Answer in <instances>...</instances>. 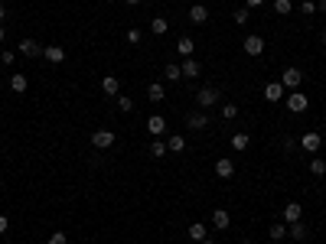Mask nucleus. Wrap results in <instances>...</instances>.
Wrapping results in <instances>:
<instances>
[{"instance_id":"1","label":"nucleus","mask_w":326,"mask_h":244,"mask_svg":"<svg viewBox=\"0 0 326 244\" xmlns=\"http://www.w3.org/2000/svg\"><path fill=\"white\" fill-rule=\"evenodd\" d=\"M284 104H287L290 114H303V111L310 108V98H307L303 91H287V94H284Z\"/></svg>"},{"instance_id":"2","label":"nucleus","mask_w":326,"mask_h":244,"mask_svg":"<svg viewBox=\"0 0 326 244\" xmlns=\"http://www.w3.org/2000/svg\"><path fill=\"white\" fill-rule=\"evenodd\" d=\"M219 98H222V94H219V88H199V91H196V104H199V111L215 108Z\"/></svg>"},{"instance_id":"3","label":"nucleus","mask_w":326,"mask_h":244,"mask_svg":"<svg viewBox=\"0 0 326 244\" xmlns=\"http://www.w3.org/2000/svg\"><path fill=\"white\" fill-rule=\"evenodd\" d=\"M92 147H95V150H111V147H114V130H108V127L95 130V134H92Z\"/></svg>"},{"instance_id":"4","label":"nucleus","mask_w":326,"mask_h":244,"mask_svg":"<svg viewBox=\"0 0 326 244\" xmlns=\"http://www.w3.org/2000/svg\"><path fill=\"white\" fill-rule=\"evenodd\" d=\"M300 82H303L300 68H284V72H280V85H284L287 91H297V88H300Z\"/></svg>"},{"instance_id":"5","label":"nucleus","mask_w":326,"mask_h":244,"mask_svg":"<svg viewBox=\"0 0 326 244\" xmlns=\"http://www.w3.org/2000/svg\"><path fill=\"white\" fill-rule=\"evenodd\" d=\"M284 94H287V88L280 82H268V85H264V98H268V104L284 101Z\"/></svg>"},{"instance_id":"6","label":"nucleus","mask_w":326,"mask_h":244,"mask_svg":"<svg viewBox=\"0 0 326 244\" xmlns=\"http://www.w3.org/2000/svg\"><path fill=\"white\" fill-rule=\"evenodd\" d=\"M264 46H268V42H264L258 33H251V36H245V42H242V49L248 52V56H261L264 52Z\"/></svg>"},{"instance_id":"7","label":"nucleus","mask_w":326,"mask_h":244,"mask_svg":"<svg viewBox=\"0 0 326 244\" xmlns=\"http://www.w3.org/2000/svg\"><path fill=\"white\" fill-rule=\"evenodd\" d=\"M186 127L189 130H206L209 127V114H206V111H189V114H186Z\"/></svg>"},{"instance_id":"8","label":"nucleus","mask_w":326,"mask_h":244,"mask_svg":"<svg viewBox=\"0 0 326 244\" xmlns=\"http://www.w3.org/2000/svg\"><path fill=\"white\" fill-rule=\"evenodd\" d=\"M16 52H20V56H26V59H36V56H42V46H39L36 39H20Z\"/></svg>"},{"instance_id":"9","label":"nucleus","mask_w":326,"mask_h":244,"mask_svg":"<svg viewBox=\"0 0 326 244\" xmlns=\"http://www.w3.org/2000/svg\"><path fill=\"white\" fill-rule=\"evenodd\" d=\"M215 176L219 179H232L235 176V163L228 160V156H219V160H215Z\"/></svg>"},{"instance_id":"10","label":"nucleus","mask_w":326,"mask_h":244,"mask_svg":"<svg viewBox=\"0 0 326 244\" xmlns=\"http://www.w3.org/2000/svg\"><path fill=\"white\" fill-rule=\"evenodd\" d=\"M42 59L52 65H59V62H66V49L62 46H42Z\"/></svg>"},{"instance_id":"11","label":"nucleus","mask_w":326,"mask_h":244,"mask_svg":"<svg viewBox=\"0 0 326 244\" xmlns=\"http://www.w3.org/2000/svg\"><path fill=\"white\" fill-rule=\"evenodd\" d=\"M300 218H303V205L300 202H287L284 205V222L294 225V222H300Z\"/></svg>"},{"instance_id":"12","label":"nucleus","mask_w":326,"mask_h":244,"mask_svg":"<svg viewBox=\"0 0 326 244\" xmlns=\"http://www.w3.org/2000/svg\"><path fill=\"white\" fill-rule=\"evenodd\" d=\"M101 91H104V94H111V98H118V94H121V82H118V75H104V78H101Z\"/></svg>"},{"instance_id":"13","label":"nucleus","mask_w":326,"mask_h":244,"mask_svg":"<svg viewBox=\"0 0 326 244\" xmlns=\"http://www.w3.org/2000/svg\"><path fill=\"white\" fill-rule=\"evenodd\" d=\"M228 225H232V215H228L225 208H215V212H212V228L215 231H225Z\"/></svg>"},{"instance_id":"14","label":"nucleus","mask_w":326,"mask_h":244,"mask_svg":"<svg viewBox=\"0 0 326 244\" xmlns=\"http://www.w3.org/2000/svg\"><path fill=\"white\" fill-rule=\"evenodd\" d=\"M206 20H209V10H206V4H192V7H189V23L202 26Z\"/></svg>"},{"instance_id":"15","label":"nucleus","mask_w":326,"mask_h":244,"mask_svg":"<svg viewBox=\"0 0 326 244\" xmlns=\"http://www.w3.org/2000/svg\"><path fill=\"white\" fill-rule=\"evenodd\" d=\"M147 130H150L154 137H163V130H166V120H163V114H154V117H147Z\"/></svg>"},{"instance_id":"16","label":"nucleus","mask_w":326,"mask_h":244,"mask_svg":"<svg viewBox=\"0 0 326 244\" xmlns=\"http://www.w3.org/2000/svg\"><path fill=\"white\" fill-rule=\"evenodd\" d=\"M300 147H303V150H310V153H316V150H320V134H316V130L303 134L300 137Z\"/></svg>"},{"instance_id":"17","label":"nucleus","mask_w":326,"mask_h":244,"mask_svg":"<svg viewBox=\"0 0 326 244\" xmlns=\"http://www.w3.org/2000/svg\"><path fill=\"white\" fill-rule=\"evenodd\" d=\"M180 72H183V78H196V75L202 72V68H199V62H196V59H183Z\"/></svg>"},{"instance_id":"18","label":"nucleus","mask_w":326,"mask_h":244,"mask_svg":"<svg viewBox=\"0 0 326 244\" xmlns=\"http://www.w3.org/2000/svg\"><path fill=\"white\" fill-rule=\"evenodd\" d=\"M268 238H271V241H284V238H287V222H274V225L268 228Z\"/></svg>"},{"instance_id":"19","label":"nucleus","mask_w":326,"mask_h":244,"mask_svg":"<svg viewBox=\"0 0 326 244\" xmlns=\"http://www.w3.org/2000/svg\"><path fill=\"white\" fill-rule=\"evenodd\" d=\"M166 30H170V20H166V16H154V20H150V33H154V36H163Z\"/></svg>"},{"instance_id":"20","label":"nucleus","mask_w":326,"mask_h":244,"mask_svg":"<svg viewBox=\"0 0 326 244\" xmlns=\"http://www.w3.org/2000/svg\"><path fill=\"white\" fill-rule=\"evenodd\" d=\"M192 49H196V42H192L189 36H183L180 42H176V52H180L183 59H192Z\"/></svg>"},{"instance_id":"21","label":"nucleus","mask_w":326,"mask_h":244,"mask_svg":"<svg viewBox=\"0 0 326 244\" xmlns=\"http://www.w3.org/2000/svg\"><path fill=\"white\" fill-rule=\"evenodd\" d=\"M26 85H30V82H26V75H23V72H16V75H10V91H16V94H23V91H26Z\"/></svg>"},{"instance_id":"22","label":"nucleus","mask_w":326,"mask_h":244,"mask_svg":"<svg viewBox=\"0 0 326 244\" xmlns=\"http://www.w3.org/2000/svg\"><path fill=\"white\" fill-rule=\"evenodd\" d=\"M287 234H290L294 241H303V238H307V225H303V222H294V225H287Z\"/></svg>"},{"instance_id":"23","label":"nucleus","mask_w":326,"mask_h":244,"mask_svg":"<svg viewBox=\"0 0 326 244\" xmlns=\"http://www.w3.org/2000/svg\"><path fill=\"white\" fill-rule=\"evenodd\" d=\"M163 78H166V82H180V78H183L180 65H176V62H166V65H163Z\"/></svg>"},{"instance_id":"24","label":"nucleus","mask_w":326,"mask_h":244,"mask_svg":"<svg viewBox=\"0 0 326 244\" xmlns=\"http://www.w3.org/2000/svg\"><path fill=\"white\" fill-rule=\"evenodd\" d=\"M147 98H150L154 104H160V101L166 98V91H163V85H160V82H154V85H150V88H147Z\"/></svg>"},{"instance_id":"25","label":"nucleus","mask_w":326,"mask_h":244,"mask_svg":"<svg viewBox=\"0 0 326 244\" xmlns=\"http://www.w3.org/2000/svg\"><path fill=\"white\" fill-rule=\"evenodd\" d=\"M166 150H170V153H183V150H186V140H183L180 134H173L170 140H166Z\"/></svg>"},{"instance_id":"26","label":"nucleus","mask_w":326,"mask_h":244,"mask_svg":"<svg viewBox=\"0 0 326 244\" xmlns=\"http://www.w3.org/2000/svg\"><path fill=\"white\" fill-rule=\"evenodd\" d=\"M206 234H209V228H206L202 222H192V225H189V238H192V241H202Z\"/></svg>"},{"instance_id":"27","label":"nucleus","mask_w":326,"mask_h":244,"mask_svg":"<svg viewBox=\"0 0 326 244\" xmlns=\"http://www.w3.org/2000/svg\"><path fill=\"white\" fill-rule=\"evenodd\" d=\"M232 20L238 23V26H248V23H251V10H248V7H238V10H235V16H232Z\"/></svg>"},{"instance_id":"28","label":"nucleus","mask_w":326,"mask_h":244,"mask_svg":"<svg viewBox=\"0 0 326 244\" xmlns=\"http://www.w3.org/2000/svg\"><path fill=\"white\" fill-rule=\"evenodd\" d=\"M16 56H20L16 49H4V52H0V65H4V68H10V65L16 62Z\"/></svg>"},{"instance_id":"29","label":"nucleus","mask_w":326,"mask_h":244,"mask_svg":"<svg viewBox=\"0 0 326 244\" xmlns=\"http://www.w3.org/2000/svg\"><path fill=\"white\" fill-rule=\"evenodd\" d=\"M166 153H170V150H166V143L160 140V137H157V140L150 143V156H157V160H163V156H166Z\"/></svg>"},{"instance_id":"30","label":"nucleus","mask_w":326,"mask_h":244,"mask_svg":"<svg viewBox=\"0 0 326 244\" xmlns=\"http://www.w3.org/2000/svg\"><path fill=\"white\" fill-rule=\"evenodd\" d=\"M248 143H251L248 134H235L232 137V150H248Z\"/></svg>"},{"instance_id":"31","label":"nucleus","mask_w":326,"mask_h":244,"mask_svg":"<svg viewBox=\"0 0 326 244\" xmlns=\"http://www.w3.org/2000/svg\"><path fill=\"white\" fill-rule=\"evenodd\" d=\"M290 10H294V4H290V0H274V13H277V16H287Z\"/></svg>"},{"instance_id":"32","label":"nucleus","mask_w":326,"mask_h":244,"mask_svg":"<svg viewBox=\"0 0 326 244\" xmlns=\"http://www.w3.org/2000/svg\"><path fill=\"white\" fill-rule=\"evenodd\" d=\"M310 173H313V176H326V163L320 160V156H313V160H310Z\"/></svg>"},{"instance_id":"33","label":"nucleus","mask_w":326,"mask_h":244,"mask_svg":"<svg viewBox=\"0 0 326 244\" xmlns=\"http://www.w3.org/2000/svg\"><path fill=\"white\" fill-rule=\"evenodd\" d=\"M46 244H69V238H66V231H52Z\"/></svg>"},{"instance_id":"34","label":"nucleus","mask_w":326,"mask_h":244,"mask_svg":"<svg viewBox=\"0 0 326 244\" xmlns=\"http://www.w3.org/2000/svg\"><path fill=\"white\" fill-rule=\"evenodd\" d=\"M235 114H238V108H235L232 101H228V104H222V117H225V120H232Z\"/></svg>"},{"instance_id":"35","label":"nucleus","mask_w":326,"mask_h":244,"mask_svg":"<svg viewBox=\"0 0 326 244\" xmlns=\"http://www.w3.org/2000/svg\"><path fill=\"white\" fill-rule=\"evenodd\" d=\"M118 108L121 111H134V101H131L127 94H118Z\"/></svg>"},{"instance_id":"36","label":"nucleus","mask_w":326,"mask_h":244,"mask_svg":"<svg viewBox=\"0 0 326 244\" xmlns=\"http://www.w3.org/2000/svg\"><path fill=\"white\" fill-rule=\"evenodd\" d=\"M300 13H303V16H313V13H316V4H313V0H303V4H300Z\"/></svg>"},{"instance_id":"37","label":"nucleus","mask_w":326,"mask_h":244,"mask_svg":"<svg viewBox=\"0 0 326 244\" xmlns=\"http://www.w3.org/2000/svg\"><path fill=\"white\" fill-rule=\"evenodd\" d=\"M127 42H134V46H140V30H127Z\"/></svg>"},{"instance_id":"38","label":"nucleus","mask_w":326,"mask_h":244,"mask_svg":"<svg viewBox=\"0 0 326 244\" xmlns=\"http://www.w3.org/2000/svg\"><path fill=\"white\" fill-rule=\"evenodd\" d=\"M7 228H10V225H7V215H0V234H7Z\"/></svg>"},{"instance_id":"39","label":"nucleus","mask_w":326,"mask_h":244,"mask_svg":"<svg viewBox=\"0 0 326 244\" xmlns=\"http://www.w3.org/2000/svg\"><path fill=\"white\" fill-rule=\"evenodd\" d=\"M264 0H245V7H248V10H254V7H261Z\"/></svg>"},{"instance_id":"40","label":"nucleus","mask_w":326,"mask_h":244,"mask_svg":"<svg viewBox=\"0 0 326 244\" xmlns=\"http://www.w3.org/2000/svg\"><path fill=\"white\" fill-rule=\"evenodd\" d=\"M4 20H7V4L0 0V23H4Z\"/></svg>"},{"instance_id":"41","label":"nucleus","mask_w":326,"mask_h":244,"mask_svg":"<svg viewBox=\"0 0 326 244\" xmlns=\"http://www.w3.org/2000/svg\"><path fill=\"white\" fill-rule=\"evenodd\" d=\"M4 39H7V26L0 23V42H4Z\"/></svg>"},{"instance_id":"42","label":"nucleus","mask_w":326,"mask_h":244,"mask_svg":"<svg viewBox=\"0 0 326 244\" xmlns=\"http://www.w3.org/2000/svg\"><path fill=\"white\" fill-rule=\"evenodd\" d=\"M316 10H320V13H326V0H320V4H316Z\"/></svg>"},{"instance_id":"43","label":"nucleus","mask_w":326,"mask_h":244,"mask_svg":"<svg viewBox=\"0 0 326 244\" xmlns=\"http://www.w3.org/2000/svg\"><path fill=\"white\" fill-rule=\"evenodd\" d=\"M124 4H127V7H137V4H140V0H124Z\"/></svg>"},{"instance_id":"44","label":"nucleus","mask_w":326,"mask_h":244,"mask_svg":"<svg viewBox=\"0 0 326 244\" xmlns=\"http://www.w3.org/2000/svg\"><path fill=\"white\" fill-rule=\"evenodd\" d=\"M320 42H323V46H326V33H323V36H320Z\"/></svg>"},{"instance_id":"45","label":"nucleus","mask_w":326,"mask_h":244,"mask_svg":"<svg viewBox=\"0 0 326 244\" xmlns=\"http://www.w3.org/2000/svg\"><path fill=\"white\" fill-rule=\"evenodd\" d=\"M192 4H202V0H192Z\"/></svg>"},{"instance_id":"46","label":"nucleus","mask_w":326,"mask_h":244,"mask_svg":"<svg viewBox=\"0 0 326 244\" xmlns=\"http://www.w3.org/2000/svg\"><path fill=\"white\" fill-rule=\"evenodd\" d=\"M242 244H251V241H242Z\"/></svg>"},{"instance_id":"47","label":"nucleus","mask_w":326,"mask_h":244,"mask_svg":"<svg viewBox=\"0 0 326 244\" xmlns=\"http://www.w3.org/2000/svg\"><path fill=\"white\" fill-rule=\"evenodd\" d=\"M108 4H114V0H108Z\"/></svg>"}]
</instances>
